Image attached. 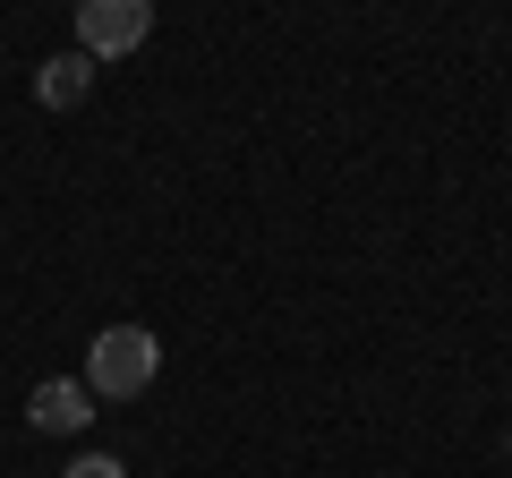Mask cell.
<instances>
[{
  "label": "cell",
  "mask_w": 512,
  "mask_h": 478,
  "mask_svg": "<svg viewBox=\"0 0 512 478\" xmlns=\"http://www.w3.org/2000/svg\"><path fill=\"white\" fill-rule=\"evenodd\" d=\"M154 35V0H77V52L86 60H128Z\"/></svg>",
  "instance_id": "2"
},
{
  "label": "cell",
  "mask_w": 512,
  "mask_h": 478,
  "mask_svg": "<svg viewBox=\"0 0 512 478\" xmlns=\"http://www.w3.org/2000/svg\"><path fill=\"white\" fill-rule=\"evenodd\" d=\"M94 393H86V376H43L35 393H26V419H35V436H86V419H94Z\"/></svg>",
  "instance_id": "3"
},
{
  "label": "cell",
  "mask_w": 512,
  "mask_h": 478,
  "mask_svg": "<svg viewBox=\"0 0 512 478\" xmlns=\"http://www.w3.org/2000/svg\"><path fill=\"white\" fill-rule=\"evenodd\" d=\"M86 94H94V60L77 52V43H69V52H52V60L35 69V103H52V111H77Z\"/></svg>",
  "instance_id": "4"
},
{
  "label": "cell",
  "mask_w": 512,
  "mask_h": 478,
  "mask_svg": "<svg viewBox=\"0 0 512 478\" xmlns=\"http://www.w3.org/2000/svg\"><path fill=\"white\" fill-rule=\"evenodd\" d=\"M154 376H163V342H154V325H103L86 342V393H94V402H137Z\"/></svg>",
  "instance_id": "1"
},
{
  "label": "cell",
  "mask_w": 512,
  "mask_h": 478,
  "mask_svg": "<svg viewBox=\"0 0 512 478\" xmlns=\"http://www.w3.org/2000/svg\"><path fill=\"white\" fill-rule=\"evenodd\" d=\"M504 461H512V436H504Z\"/></svg>",
  "instance_id": "6"
},
{
  "label": "cell",
  "mask_w": 512,
  "mask_h": 478,
  "mask_svg": "<svg viewBox=\"0 0 512 478\" xmlns=\"http://www.w3.org/2000/svg\"><path fill=\"white\" fill-rule=\"evenodd\" d=\"M60 478H128V461H120V453H77Z\"/></svg>",
  "instance_id": "5"
}]
</instances>
